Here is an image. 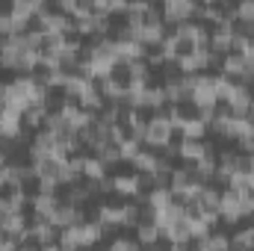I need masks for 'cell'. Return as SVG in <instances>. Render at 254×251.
Wrapping results in <instances>:
<instances>
[{
    "instance_id": "obj_7",
    "label": "cell",
    "mask_w": 254,
    "mask_h": 251,
    "mask_svg": "<svg viewBox=\"0 0 254 251\" xmlns=\"http://www.w3.org/2000/svg\"><path fill=\"white\" fill-rule=\"evenodd\" d=\"M122 219H125L122 204H101V207H98V219H95V222H101L104 228H122Z\"/></svg>"
},
{
    "instance_id": "obj_22",
    "label": "cell",
    "mask_w": 254,
    "mask_h": 251,
    "mask_svg": "<svg viewBox=\"0 0 254 251\" xmlns=\"http://www.w3.org/2000/svg\"><path fill=\"white\" fill-rule=\"evenodd\" d=\"M39 251H60V246L54 243V246H45V249H39Z\"/></svg>"
},
{
    "instance_id": "obj_5",
    "label": "cell",
    "mask_w": 254,
    "mask_h": 251,
    "mask_svg": "<svg viewBox=\"0 0 254 251\" xmlns=\"http://www.w3.org/2000/svg\"><path fill=\"white\" fill-rule=\"evenodd\" d=\"M219 219L222 222H243V198H240V192H234V189H228V192H222V204H219Z\"/></svg>"
},
{
    "instance_id": "obj_10",
    "label": "cell",
    "mask_w": 254,
    "mask_h": 251,
    "mask_svg": "<svg viewBox=\"0 0 254 251\" xmlns=\"http://www.w3.org/2000/svg\"><path fill=\"white\" fill-rule=\"evenodd\" d=\"M116 192L125 195L127 201L139 198V175H119L116 178Z\"/></svg>"
},
{
    "instance_id": "obj_16",
    "label": "cell",
    "mask_w": 254,
    "mask_h": 251,
    "mask_svg": "<svg viewBox=\"0 0 254 251\" xmlns=\"http://www.w3.org/2000/svg\"><path fill=\"white\" fill-rule=\"evenodd\" d=\"M24 127H45V119H48V107H30L24 116Z\"/></svg>"
},
{
    "instance_id": "obj_4",
    "label": "cell",
    "mask_w": 254,
    "mask_h": 251,
    "mask_svg": "<svg viewBox=\"0 0 254 251\" xmlns=\"http://www.w3.org/2000/svg\"><path fill=\"white\" fill-rule=\"evenodd\" d=\"M86 219H83V210L80 207H74V204H60L57 207V213L51 216V225L57 228V231H68V228H77V225H83Z\"/></svg>"
},
{
    "instance_id": "obj_20",
    "label": "cell",
    "mask_w": 254,
    "mask_h": 251,
    "mask_svg": "<svg viewBox=\"0 0 254 251\" xmlns=\"http://www.w3.org/2000/svg\"><path fill=\"white\" fill-rule=\"evenodd\" d=\"M116 12H127L125 0H110V15H116Z\"/></svg>"
},
{
    "instance_id": "obj_15",
    "label": "cell",
    "mask_w": 254,
    "mask_h": 251,
    "mask_svg": "<svg viewBox=\"0 0 254 251\" xmlns=\"http://www.w3.org/2000/svg\"><path fill=\"white\" fill-rule=\"evenodd\" d=\"M204 133H207V125L195 116V119H187L184 125H181V139H204Z\"/></svg>"
},
{
    "instance_id": "obj_8",
    "label": "cell",
    "mask_w": 254,
    "mask_h": 251,
    "mask_svg": "<svg viewBox=\"0 0 254 251\" xmlns=\"http://www.w3.org/2000/svg\"><path fill=\"white\" fill-rule=\"evenodd\" d=\"M219 204H222V189H213L204 184L201 195H198V210L201 213H219Z\"/></svg>"
},
{
    "instance_id": "obj_18",
    "label": "cell",
    "mask_w": 254,
    "mask_h": 251,
    "mask_svg": "<svg viewBox=\"0 0 254 251\" xmlns=\"http://www.w3.org/2000/svg\"><path fill=\"white\" fill-rule=\"evenodd\" d=\"M234 9H237V21H243V24H252V21H254V0L237 3Z\"/></svg>"
},
{
    "instance_id": "obj_2",
    "label": "cell",
    "mask_w": 254,
    "mask_h": 251,
    "mask_svg": "<svg viewBox=\"0 0 254 251\" xmlns=\"http://www.w3.org/2000/svg\"><path fill=\"white\" fill-rule=\"evenodd\" d=\"M198 3L192 0H166L163 3V21L166 24H184V21H192L198 18Z\"/></svg>"
},
{
    "instance_id": "obj_6",
    "label": "cell",
    "mask_w": 254,
    "mask_h": 251,
    "mask_svg": "<svg viewBox=\"0 0 254 251\" xmlns=\"http://www.w3.org/2000/svg\"><path fill=\"white\" fill-rule=\"evenodd\" d=\"M207 154H213L210 151V145L204 142V139H181L178 142V157L184 160V163H198L201 157H207Z\"/></svg>"
},
{
    "instance_id": "obj_11",
    "label": "cell",
    "mask_w": 254,
    "mask_h": 251,
    "mask_svg": "<svg viewBox=\"0 0 254 251\" xmlns=\"http://www.w3.org/2000/svg\"><path fill=\"white\" fill-rule=\"evenodd\" d=\"M157 160H160V157H157L154 151L142 148V151H139V154L130 160V166H136V172H139V175H154V169H157Z\"/></svg>"
},
{
    "instance_id": "obj_1",
    "label": "cell",
    "mask_w": 254,
    "mask_h": 251,
    "mask_svg": "<svg viewBox=\"0 0 254 251\" xmlns=\"http://www.w3.org/2000/svg\"><path fill=\"white\" fill-rule=\"evenodd\" d=\"M172 133H175V127L172 122L163 116V113H154V119L148 122V130H145V139H142V145H148V148H166V145H172Z\"/></svg>"
},
{
    "instance_id": "obj_12",
    "label": "cell",
    "mask_w": 254,
    "mask_h": 251,
    "mask_svg": "<svg viewBox=\"0 0 254 251\" xmlns=\"http://www.w3.org/2000/svg\"><path fill=\"white\" fill-rule=\"evenodd\" d=\"M83 178H89V184H98V181L107 178V166H104L98 157H86V163H83Z\"/></svg>"
},
{
    "instance_id": "obj_14",
    "label": "cell",
    "mask_w": 254,
    "mask_h": 251,
    "mask_svg": "<svg viewBox=\"0 0 254 251\" xmlns=\"http://www.w3.org/2000/svg\"><path fill=\"white\" fill-rule=\"evenodd\" d=\"M222 74H225L228 80H240V77H243V57H240V54L222 57Z\"/></svg>"
},
{
    "instance_id": "obj_19",
    "label": "cell",
    "mask_w": 254,
    "mask_h": 251,
    "mask_svg": "<svg viewBox=\"0 0 254 251\" xmlns=\"http://www.w3.org/2000/svg\"><path fill=\"white\" fill-rule=\"evenodd\" d=\"M107 251H142V249H139V243H136V240L119 237V240H113V243H110V249H107Z\"/></svg>"
},
{
    "instance_id": "obj_13",
    "label": "cell",
    "mask_w": 254,
    "mask_h": 251,
    "mask_svg": "<svg viewBox=\"0 0 254 251\" xmlns=\"http://www.w3.org/2000/svg\"><path fill=\"white\" fill-rule=\"evenodd\" d=\"M192 169L198 172L201 184H207L210 178H216V169H219V163H216V154H207V157H201L198 163H192Z\"/></svg>"
},
{
    "instance_id": "obj_17",
    "label": "cell",
    "mask_w": 254,
    "mask_h": 251,
    "mask_svg": "<svg viewBox=\"0 0 254 251\" xmlns=\"http://www.w3.org/2000/svg\"><path fill=\"white\" fill-rule=\"evenodd\" d=\"M119 151H122V160H133V157L142 151V142H139V139H133V136H127L125 142L119 145Z\"/></svg>"
},
{
    "instance_id": "obj_21",
    "label": "cell",
    "mask_w": 254,
    "mask_h": 251,
    "mask_svg": "<svg viewBox=\"0 0 254 251\" xmlns=\"http://www.w3.org/2000/svg\"><path fill=\"white\" fill-rule=\"evenodd\" d=\"M169 251H190V246H184V243H172Z\"/></svg>"
},
{
    "instance_id": "obj_3",
    "label": "cell",
    "mask_w": 254,
    "mask_h": 251,
    "mask_svg": "<svg viewBox=\"0 0 254 251\" xmlns=\"http://www.w3.org/2000/svg\"><path fill=\"white\" fill-rule=\"evenodd\" d=\"M192 107L198 110V113H204V110H216L219 107V95H216V86H213V77H198V86H195V92H192Z\"/></svg>"
},
{
    "instance_id": "obj_9",
    "label": "cell",
    "mask_w": 254,
    "mask_h": 251,
    "mask_svg": "<svg viewBox=\"0 0 254 251\" xmlns=\"http://www.w3.org/2000/svg\"><path fill=\"white\" fill-rule=\"evenodd\" d=\"M136 243L139 246H145V249H154V246H160V237H163V231L154 225V222H142L139 228H136Z\"/></svg>"
}]
</instances>
